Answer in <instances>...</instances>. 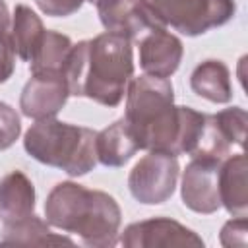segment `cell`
<instances>
[{
  "label": "cell",
  "instance_id": "5",
  "mask_svg": "<svg viewBox=\"0 0 248 248\" xmlns=\"http://www.w3.org/2000/svg\"><path fill=\"white\" fill-rule=\"evenodd\" d=\"M159 25L196 37L225 25L236 12L234 0H141Z\"/></svg>",
  "mask_w": 248,
  "mask_h": 248
},
{
  "label": "cell",
  "instance_id": "13",
  "mask_svg": "<svg viewBox=\"0 0 248 248\" xmlns=\"http://www.w3.org/2000/svg\"><path fill=\"white\" fill-rule=\"evenodd\" d=\"M35 211L33 182L21 170H12L0 180V221L12 225Z\"/></svg>",
  "mask_w": 248,
  "mask_h": 248
},
{
  "label": "cell",
  "instance_id": "16",
  "mask_svg": "<svg viewBox=\"0 0 248 248\" xmlns=\"http://www.w3.org/2000/svg\"><path fill=\"white\" fill-rule=\"evenodd\" d=\"M0 244L4 246H52V244L72 246L74 240L52 232L48 225L33 213L27 219H21L12 225H4Z\"/></svg>",
  "mask_w": 248,
  "mask_h": 248
},
{
  "label": "cell",
  "instance_id": "22",
  "mask_svg": "<svg viewBox=\"0 0 248 248\" xmlns=\"http://www.w3.org/2000/svg\"><path fill=\"white\" fill-rule=\"evenodd\" d=\"M14 66H16V50H14L12 35L10 31H6L0 33V83L12 78Z\"/></svg>",
  "mask_w": 248,
  "mask_h": 248
},
{
  "label": "cell",
  "instance_id": "6",
  "mask_svg": "<svg viewBox=\"0 0 248 248\" xmlns=\"http://www.w3.org/2000/svg\"><path fill=\"white\" fill-rule=\"evenodd\" d=\"M178 172L180 167L176 155L169 151H149L130 170V194L145 205L163 203L174 194Z\"/></svg>",
  "mask_w": 248,
  "mask_h": 248
},
{
  "label": "cell",
  "instance_id": "12",
  "mask_svg": "<svg viewBox=\"0 0 248 248\" xmlns=\"http://www.w3.org/2000/svg\"><path fill=\"white\" fill-rule=\"evenodd\" d=\"M248 161L244 153L229 155L219 167V198L221 205L232 217L248 215Z\"/></svg>",
  "mask_w": 248,
  "mask_h": 248
},
{
  "label": "cell",
  "instance_id": "11",
  "mask_svg": "<svg viewBox=\"0 0 248 248\" xmlns=\"http://www.w3.org/2000/svg\"><path fill=\"white\" fill-rule=\"evenodd\" d=\"M101 23L108 33L124 35L130 41L140 39L151 27L159 25L145 10L141 0H112L110 4L97 10Z\"/></svg>",
  "mask_w": 248,
  "mask_h": 248
},
{
  "label": "cell",
  "instance_id": "25",
  "mask_svg": "<svg viewBox=\"0 0 248 248\" xmlns=\"http://www.w3.org/2000/svg\"><path fill=\"white\" fill-rule=\"evenodd\" d=\"M87 2H91V4H95V6H97V10H99V8H103V6H107V4H110L112 0H87Z\"/></svg>",
  "mask_w": 248,
  "mask_h": 248
},
{
  "label": "cell",
  "instance_id": "10",
  "mask_svg": "<svg viewBox=\"0 0 248 248\" xmlns=\"http://www.w3.org/2000/svg\"><path fill=\"white\" fill-rule=\"evenodd\" d=\"M182 54L184 46L180 39L169 33L163 25H155L140 37V66L147 76H172L180 66Z\"/></svg>",
  "mask_w": 248,
  "mask_h": 248
},
{
  "label": "cell",
  "instance_id": "19",
  "mask_svg": "<svg viewBox=\"0 0 248 248\" xmlns=\"http://www.w3.org/2000/svg\"><path fill=\"white\" fill-rule=\"evenodd\" d=\"M217 128L221 130V134L225 136V140L231 145H238L244 147V140H246V124H248V114L244 108L240 107H231L225 108L217 114H213Z\"/></svg>",
  "mask_w": 248,
  "mask_h": 248
},
{
  "label": "cell",
  "instance_id": "3",
  "mask_svg": "<svg viewBox=\"0 0 248 248\" xmlns=\"http://www.w3.org/2000/svg\"><path fill=\"white\" fill-rule=\"evenodd\" d=\"M124 120L140 149L176 155L180 107L174 105L172 85L167 78L147 74L134 78L128 85Z\"/></svg>",
  "mask_w": 248,
  "mask_h": 248
},
{
  "label": "cell",
  "instance_id": "18",
  "mask_svg": "<svg viewBox=\"0 0 248 248\" xmlns=\"http://www.w3.org/2000/svg\"><path fill=\"white\" fill-rule=\"evenodd\" d=\"M72 41L68 35L58 31H45L33 58H31V74H62L68 64V56L72 50Z\"/></svg>",
  "mask_w": 248,
  "mask_h": 248
},
{
  "label": "cell",
  "instance_id": "8",
  "mask_svg": "<svg viewBox=\"0 0 248 248\" xmlns=\"http://www.w3.org/2000/svg\"><path fill=\"white\" fill-rule=\"evenodd\" d=\"M219 167L215 159H192L182 172V202L196 213H215L221 207L219 198Z\"/></svg>",
  "mask_w": 248,
  "mask_h": 248
},
{
  "label": "cell",
  "instance_id": "9",
  "mask_svg": "<svg viewBox=\"0 0 248 248\" xmlns=\"http://www.w3.org/2000/svg\"><path fill=\"white\" fill-rule=\"evenodd\" d=\"M68 97L70 91L62 74H33L21 91L19 108L25 116L35 120L54 118Z\"/></svg>",
  "mask_w": 248,
  "mask_h": 248
},
{
  "label": "cell",
  "instance_id": "15",
  "mask_svg": "<svg viewBox=\"0 0 248 248\" xmlns=\"http://www.w3.org/2000/svg\"><path fill=\"white\" fill-rule=\"evenodd\" d=\"M190 85L194 93L217 105L229 103L232 97L231 74L221 60H205L198 64L190 76Z\"/></svg>",
  "mask_w": 248,
  "mask_h": 248
},
{
  "label": "cell",
  "instance_id": "20",
  "mask_svg": "<svg viewBox=\"0 0 248 248\" xmlns=\"http://www.w3.org/2000/svg\"><path fill=\"white\" fill-rule=\"evenodd\" d=\"M19 134H21L19 114L16 112L14 107L0 101V151L14 145Z\"/></svg>",
  "mask_w": 248,
  "mask_h": 248
},
{
  "label": "cell",
  "instance_id": "2",
  "mask_svg": "<svg viewBox=\"0 0 248 248\" xmlns=\"http://www.w3.org/2000/svg\"><path fill=\"white\" fill-rule=\"evenodd\" d=\"M46 223L78 234L87 246L116 244L122 221L116 200L103 190H89L78 182H58L45 202Z\"/></svg>",
  "mask_w": 248,
  "mask_h": 248
},
{
  "label": "cell",
  "instance_id": "21",
  "mask_svg": "<svg viewBox=\"0 0 248 248\" xmlns=\"http://www.w3.org/2000/svg\"><path fill=\"white\" fill-rule=\"evenodd\" d=\"M221 244L227 248H246L248 244V221L246 217H232L221 229Z\"/></svg>",
  "mask_w": 248,
  "mask_h": 248
},
{
  "label": "cell",
  "instance_id": "14",
  "mask_svg": "<svg viewBox=\"0 0 248 248\" xmlns=\"http://www.w3.org/2000/svg\"><path fill=\"white\" fill-rule=\"evenodd\" d=\"M138 149H140L138 141L134 140L124 118L97 132V138H95L97 161L105 167H122L134 157Z\"/></svg>",
  "mask_w": 248,
  "mask_h": 248
},
{
  "label": "cell",
  "instance_id": "17",
  "mask_svg": "<svg viewBox=\"0 0 248 248\" xmlns=\"http://www.w3.org/2000/svg\"><path fill=\"white\" fill-rule=\"evenodd\" d=\"M45 27L41 17L25 4L16 6L14 10V19H12V43H14V50L16 54L25 60L31 62L43 35H45Z\"/></svg>",
  "mask_w": 248,
  "mask_h": 248
},
{
  "label": "cell",
  "instance_id": "24",
  "mask_svg": "<svg viewBox=\"0 0 248 248\" xmlns=\"http://www.w3.org/2000/svg\"><path fill=\"white\" fill-rule=\"evenodd\" d=\"M10 29V12L4 0H0V33H6Z\"/></svg>",
  "mask_w": 248,
  "mask_h": 248
},
{
  "label": "cell",
  "instance_id": "1",
  "mask_svg": "<svg viewBox=\"0 0 248 248\" xmlns=\"http://www.w3.org/2000/svg\"><path fill=\"white\" fill-rule=\"evenodd\" d=\"M134 72L132 41L116 33H101L95 39L72 46L64 79L70 95L93 99L105 107H116Z\"/></svg>",
  "mask_w": 248,
  "mask_h": 248
},
{
  "label": "cell",
  "instance_id": "4",
  "mask_svg": "<svg viewBox=\"0 0 248 248\" xmlns=\"http://www.w3.org/2000/svg\"><path fill=\"white\" fill-rule=\"evenodd\" d=\"M97 132L54 118L37 120L23 138L25 151L39 163L58 167L70 176H81L97 165Z\"/></svg>",
  "mask_w": 248,
  "mask_h": 248
},
{
  "label": "cell",
  "instance_id": "23",
  "mask_svg": "<svg viewBox=\"0 0 248 248\" xmlns=\"http://www.w3.org/2000/svg\"><path fill=\"white\" fill-rule=\"evenodd\" d=\"M85 0H35V4L41 8L43 14L52 17H66L72 16L81 8Z\"/></svg>",
  "mask_w": 248,
  "mask_h": 248
},
{
  "label": "cell",
  "instance_id": "7",
  "mask_svg": "<svg viewBox=\"0 0 248 248\" xmlns=\"http://www.w3.org/2000/svg\"><path fill=\"white\" fill-rule=\"evenodd\" d=\"M120 244L126 248H157V246H186L200 248L203 240L188 227L174 219L155 217L132 223L120 234Z\"/></svg>",
  "mask_w": 248,
  "mask_h": 248
}]
</instances>
